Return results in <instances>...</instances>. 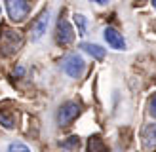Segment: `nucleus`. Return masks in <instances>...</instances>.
Segmentation results:
<instances>
[{"mask_svg": "<svg viewBox=\"0 0 156 152\" xmlns=\"http://www.w3.org/2000/svg\"><path fill=\"white\" fill-rule=\"evenodd\" d=\"M21 46H23V36L19 30L2 27V30H0V51H2V55H13L15 51H19Z\"/></svg>", "mask_w": 156, "mask_h": 152, "instance_id": "1", "label": "nucleus"}, {"mask_svg": "<svg viewBox=\"0 0 156 152\" xmlns=\"http://www.w3.org/2000/svg\"><path fill=\"white\" fill-rule=\"evenodd\" d=\"M6 10L12 21L21 23L27 19V15L30 12V4L29 0H6Z\"/></svg>", "mask_w": 156, "mask_h": 152, "instance_id": "2", "label": "nucleus"}, {"mask_svg": "<svg viewBox=\"0 0 156 152\" xmlns=\"http://www.w3.org/2000/svg\"><path fill=\"white\" fill-rule=\"evenodd\" d=\"M80 110H82V106L78 105L76 101H67V103H63V105L59 106V110H57V126L59 127L69 126L78 116V114H80Z\"/></svg>", "mask_w": 156, "mask_h": 152, "instance_id": "3", "label": "nucleus"}, {"mask_svg": "<svg viewBox=\"0 0 156 152\" xmlns=\"http://www.w3.org/2000/svg\"><path fill=\"white\" fill-rule=\"evenodd\" d=\"M63 71L67 76H71V78H80V76L84 74L86 71V63H84V59L82 55H78V53H71V55H67L63 59Z\"/></svg>", "mask_w": 156, "mask_h": 152, "instance_id": "4", "label": "nucleus"}, {"mask_svg": "<svg viewBox=\"0 0 156 152\" xmlns=\"http://www.w3.org/2000/svg\"><path fill=\"white\" fill-rule=\"evenodd\" d=\"M55 40H57L59 46H69V44H73V40H74V30L71 27V23H69L65 17H59L57 19Z\"/></svg>", "mask_w": 156, "mask_h": 152, "instance_id": "5", "label": "nucleus"}, {"mask_svg": "<svg viewBox=\"0 0 156 152\" xmlns=\"http://www.w3.org/2000/svg\"><path fill=\"white\" fill-rule=\"evenodd\" d=\"M48 23H50V12H48V10H44V12L36 17L33 29H30V40H33V42L40 40L42 34L46 33V29H48Z\"/></svg>", "mask_w": 156, "mask_h": 152, "instance_id": "6", "label": "nucleus"}, {"mask_svg": "<svg viewBox=\"0 0 156 152\" xmlns=\"http://www.w3.org/2000/svg\"><path fill=\"white\" fill-rule=\"evenodd\" d=\"M103 38L107 40V44L111 46L112 50H124V48H126V40H124V36L116 29H112V27H105Z\"/></svg>", "mask_w": 156, "mask_h": 152, "instance_id": "7", "label": "nucleus"}, {"mask_svg": "<svg viewBox=\"0 0 156 152\" xmlns=\"http://www.w3.org/2000/svg\"><path fill=\"white\" fill-rule=\"evenodd\" d=\"M80 50L86 51L88 55H91L93 59H103L105 57V48L103 46H99V44H90V42H82L80 44Z\"/></svg>", "mask_w": 156, "mask_h": 152, "instance_id": "8", "label": "nucleus"}, {"mask_svg": "<svg viewBox=\"0 0 156 152\" xmlns=\"http://www.w3.org/2000/svg\"><path fill=\"white\" fill-rule=\"evenodd\" d=\"M143 144L145 148H156V124H151L143 129Z\"/></svg>", "mask_w": 156, "mask_h": 152, "instance_id": "9", "label": "nucleus"}, {"mask_svg": "<svg viewBox=\"0 0 156 152\" xmlns=\"http://www.w3.org/2000/svg\"><path fill=\"white\" fill-rule=\"evenodd\" d=\"M88 152H107L105 143H103V139H101L99 135L90 137V141H88Z\"/></svg>", "mask_w": 156, "mask_h": 152, "instance_id": "10", "label": "nucleus"}, {"mask_svg": "<svg viewBox=\"0 0 156 152\" xmlns=\"http://www.w3.org/2000/svg\"><path fill=\"white\" fill-rule=\"evenodd\" d=\"M74 25H76L78 34H80V36H86V33H88V19H86V15L74 13Z\"/></svg>", "mask_w": 156, "mask_h": 152, "instance_id": "11", "label": "nucleus"}, {"mask_svg": "<svg viewBox=\"0 0 156 152\" xmlns=\"http://www.w3.org/2000/svg\"><path fill=\"white\" fill-rule=\"evenodd\" d=\"M61 147L67 148V150H76L78 147H80V139H78L76 135H73L69 141H63V143H61Z\"/></svg>", "mask_w": 156, "mask_h": 152, "instance_id": "12", "label": "nucleus"}, {"mask_svg": "<svg viewBox=\"0 0 156 152\" xmlns=\"http://www.w3.org/2000/svg\"><path fill=\"white\" fill-rule=\"evenodd\" d=\"M8 152H30V148L27 147V144L23 143H10V147H8Z\"/></svg>", "mask_w": 156, "mask_h": 152, "instance_id": "13", "label": "nucleus"}, {"mask_svg": "<svg viewBox=\"0 0 156 152\" xmlns=\"http://www.w3.org/2000/svg\"><path fill=\"white\" fill-rule=\"evenodd\" d=\"M0 124H2L4 127H8V129H12L13 127V120L10 116H6V114H0Z\"/></svg>", "mask_w": 156, "mask_h": 152, "instance_id": "14", "label": "nucleus"}, {"mask_svg": "<svg viewBox=\"0 0 156 152\" xmlns=\"http://www.w3.org/2000/svg\"><path fill=\"white\" fill-rule=\"evenodd\" d=\"M149 112H151L152 116L156 118V93L151 97V106H149Z\"/></svg>", "mask_w": 156, "mask_h": 152, "instance_id": "15", "label": "nucleus"}, {"mask_svg": "<svg viewBox=\"0 0 156 152\" xmlns=\"http://www.w3.org/2000/svg\"><path fill=\"white\" fill-rule=\"evenodd\" d=\"M93 4H99V6H105V4H108L111 0H91Z\"/></svg>", "mask_w": 156, "mask_h": 152, "instance_id": "16", "label": "nucleus"}, {"mask_svg": "<svg viewBox=\"0 0 156 152\" xmlns=\"http://www.w3.org/2000/svg\"><path fill=\"white\" fill-rule=\"evenodd\" d=\"M23 72H25V68H23V67H17V68L13 71V76H15V74H17V76H21Z\"/></svg>", "mask_w": 156, "mask_h": 152, "instance_id": "17", "label": "nucleus"}, {"mask_svg": "<svg viewBox=\"0 0 156 152\" xmlns=\"http://www.w3.org/2000/svg\"><path fill=\"white\" fill-rule=\"evenodd\" d=\"M152 6H154V8H156V0H152Z\"/></svg>", "mask_w": 156, "mask_h": 152, "instance_id": "18", "label": "nucleus"}, {"mask_svg": "<svg viewBox=\"0 0 156 152\" xmlns=\"http://www.w3.org/2000/svg\"><path fill=\"white\" fill-rule=\"evenodd\" d=\"M0 12H2V10H0Z\"/></svg>", "mask_w": 156, "mask_h": 152, "instance_id": "19", "label": "nucleus"}]
</instances>
